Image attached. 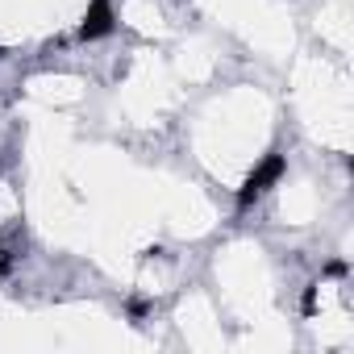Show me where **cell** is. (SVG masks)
Here are the masks:
<instances>
[{
    "mask_svg": "<svg viewBox=\"0 0 354 354\" xmlns=\"http://www.w3.org/2000/svg\"><path fill=\"white\" fill-rule=\"evenodd\" d=\"M283 171H288V158L279 154V150H271V154H263L259 162H254V171L246 175V180H242V188H238V209H250L254 201H263L279 180H283Z\"/></svg>",
    "mask_w": 354,
    "mask_h": 354,
    "instance_id": "1",
    "label": "cell"
},
{
    "mask_svg": "<svg viewBox=\"0 0 354 354\" xmlns=\"http://www.w3.org/2000/svg\"><path fill=\"white\" fill-rule=\"evenodd\" d=\"M113 30H117V9H113V0H88L75 38H80V42H100V38H109Z\"/></svg>",
    "mask_w": 354,
    "mask_h": 354,
    "instance_id": "2",
    "label": "cell"
},
{
    "mask_svg": "<svg viewBox=\"0 0 354 354\" xmlns=\"http://www.w3.org/2000/svg\"><path fill=\"white\" fill-rule=\"evenodd\" d=\"M150 308H154V304H150L146 296H129V300H125V317H129V321H146Z\"/></svg>",
    "mask_w": 354,
    "mask_h": 354,
    "instance_id": "3",
    "label": "cell"
},
{
    "mask_svg": "<svg viewBox=\"0 0 354 354\" xmlns=\"http://www.w3.org/2000/svg\"><path fill=\"white\" fill-rule=\"evenodd\" d=\"M300 313H304V317H313V313H317V283H308V288H304V296H300Z\"/></svg>",
    "mask_w": 354,
    "mask_h": 354,
    "instance_id": "4",
    "label": "cell"
},
{
    "mask_svg": "<svg viewBox=\"0 0 354 354\" xmlns=\"http://www.w3.org/2000/svg\"><path fill=\"white\" fill-rule=\"evenodd\" d=\"M346 271H350V267H346V263H342V259H333V263H329V267H325V275H329V279H342V275H346Z\"/></svg>",
    "mask_w": 354,
    "mask_h": 354,
    "instance_id": "5",
    "label": "cell"
},
{
    "mask_svg": "<svg viewBox=\"0 0 354 354\" xmlns=\"http://www.w3.org/2000/svg\"><path fill=\"white\" fill-rule=\"evenodd\" d=\"M5 55H9V50H5V46H0V59H5Z\"/></svg>",
    "mask_w": 354,
    "mask_h": 354,
    "instance_id": "6",
    "label": "cell"
}]
</instances>
